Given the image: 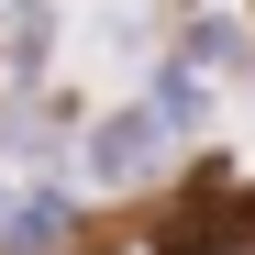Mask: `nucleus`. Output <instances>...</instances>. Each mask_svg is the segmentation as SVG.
<instances>
[{"mask_svg": "<svg viewBox=\"0 0 255 255\" xmlns=\"http://www.w3.org/2000/svg\"><path fill=\"white\" fill-rule=\"evenodd\" d=\"M233 233H255V200H244L233 178H200V189H189V222L166 233V255H222Z\"/></svg>", "mask_w": 255, "mask_h": 255, "instance_id": "f257e3e1", "label": "nucleus"}, {"mask_svg": "<svg viewBox=\"0 0 255 255\" xmlns=\"http://www.w3.org/2000/svg\"><path fill=\"white\" fill-rule=\"evenodd\" d=\"M166 122H178V111H122V122H100V144H89V178H100V189L144 178V166L166 155Z\"/></svg>", "mask_w": 255, "mask_h": 255, "instance_id": "f03ea898", "label": "nucleus"}]
</instances>
